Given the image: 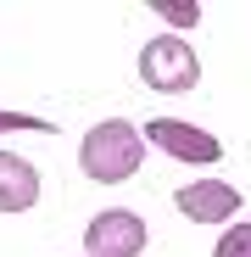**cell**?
<instances>
[{"label":"cell","mask_w":251,"mask_h":257,"mask_svg":"<svg viewBox=\"0 0 251 257\" xmlns=\"http://www.w3.org/2000/svg\"><path fill=\"white\" fill-rule=\"evenodd\" d=\"M145 146H162L167 157H179V162H218L223 157V146H218V135H206V128H195V123H173V117H151L145 128Z\"/></svg>","instance_id":"4"},{"label":"cell","mask_w":251,"mask_h":257,"mask_svg":"<svg viewBox=\"0 0 251 257\" xmlns=\"http://www.w3.org/2000/svg\"><path fill=\"white\" fill-rule=\"evenodd\" d=\"M156 12H162V17H167V23H179V28H184V23H195V17H201V12H195V6H156Z\"/></svg>","instance_id":"9"},{"label":"cell","mask_w":251,"mask_h":257,"mask_svg":"<svg viewBox=\"0 0 251 257\" xmlns=\"http://www.w3.org/2000/svg\"><path fill=\"white\" fill-rule=\"evenodd\" d=\"M173 207L184 212L190 224H229L234 212H240V190L223 185V179H195L173 196Z\"/></svg>","instance_id":"5"},{"label":"cell","mask_w":251,"mask_h":257,"mask_svg":"<svg viewBox=\"0 0 251 257\" xmlns=\"http://www.w3.org/2000/svg\"><path fill=\"white\" fill-rule=\"evenodd\" d=\"M39 201V168L17 151H0V212H28Z\"/></svg>","instance_id":"6"},{"label":"cell","mask_w":251,"mask_h":257,"mask_svg":"<svg viewBox=\"0 0 251 257\" xmlns=\"http://www.w3.org/2000/svg\"><path fill=\"white\" fill-rule=\"evenodd\" d=\"M6 128H34V135H51V117H34V112H0V135H6Z\"/></svg>","instance_id":"8"},{"label":"cell","mask_w":251,"mask_h":257,"mask_svg":"<svg viewBox=\"0 0 251 257\" xmlns=\"http://www.w3.org/2000/svg\"><path fill=\"white\" fill-rule=\"evenodd\" d=\"M212 257H251V224H229L223 240L212 246Z\"/></svg>","instance_id":"7"},{"label":"cell","mask_w":251,"mask_h":257,"mask_svg":"<svg viewBox=\"0 0 251 257\" xmlns=\"http://www.w3.org/2000/svg\"><path fill=\"white\" fill-rule=\"evenodd\" d=\"M140 162H145V135H140L129 117L95 123L90 135H84V146H78V168H84L95 185H123V179H134Z\"/></svg>","instance_id":"1"},{"label":"cell","mask_w":251,"mask_h":257,"mask_svg":"<svg viewBox=\"0 0 251 257\" xmlns=\"http://www.w3.org/2000/svg\"><path fill=\"white\" fill-rule=\"evenodd\" d=\"M140 78L151 84L156 95H190L201 84V62H195V51L184 45L179 34H156V39H145V51H140Z\"/></svg>","instance_id":"2"},{"label":"cell","mask_w":251,"mask_h":257,"mask_svg":"<svg viewBox=\"0 0 251 257\" xmlns=\"http://www.w3.org/2000/svg\"><path fill=\"white\" fill-rule=\"evenodd\" d=\"M145 251V218H134L129 207H112L84 229V257H140Z\"/></svg>","instance_id":"3"}]
</instances>
